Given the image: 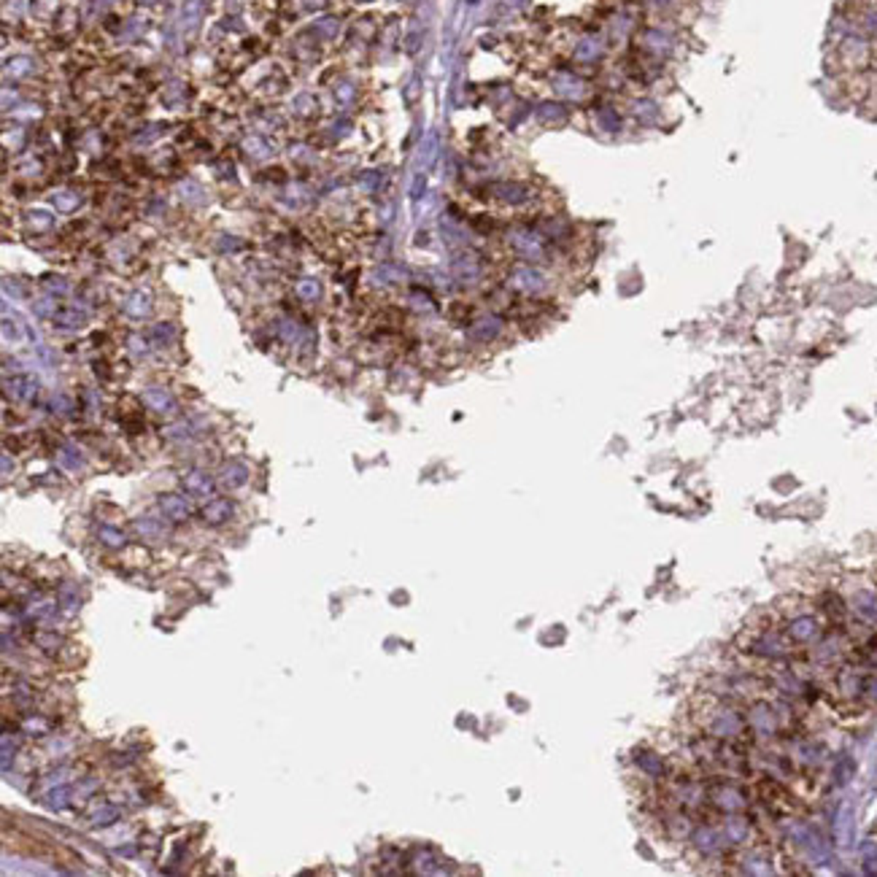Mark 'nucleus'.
Instances as JSON below:
<instances>
[{"label": "nucleus", "mask_w": 877, "mask_h": 877, "mask_svg": "<svg viewBox=\"0 0 877 877\" xmlns=\"http://www.w3.org/2000/svg\"><path fill=\"white\" fill-rule=\"evenodd\" d=\"M508 243L515 249V254H521L524 259H540L545 254V243L535 229H524V227L511 229Z\"/></svg>", "instance_id": "1"}, {"label": "nucleus", "mask_w": 877, "mask_h": 877, "mask_svg": "<svg viewBox=\"0 0 877 877\" xmlns=\"http://www.w3.org/2000/svg\"><path fill=\"white\" fill-rule=\"evenodd\" d=\"M511 287L524 294H537L545 289V275L535 268H515L511 273Z\"/></svg>", "instance_id": "2"}, {"label": "nucleus", "mask_w": 877, "mask_h": 877, "mask_svg": "<svg viewBox=\"0 0 877 877\" xmlns=\"http://www.w3.org/2000/svg\"><path fill=\"white\" fill-rule=\"evenodd\" d=\"M454 275L462 284H475L484 275V268L475 254H462L459 259H454Z\"/></svg>", "instance_id": "3"}, {"label": "nucleus", "mask_w": 877, "mask_h": 877, "mask_svg": "<svg viewBox=\"0 0 877 877\" xmlns=\"http://www.w3.org/2000/svg\"><path fill=\"white\" fill-rule=\"evenodd\" d=\"M160 511H162L165 518H170V521H186L189 513H192V511H189V502H186V497H181V494H165V497H160Z\"/></svg>", "instance_id": "4"}, {"label": "nucleus", "mask_w": 877, "mask_h": 877, "mask_svg": "<svg viewBox=\"0 0 877 877\" xmlns=\"http://www.w3.org/2000/svg\"><path fill=\"white\" fill-rule=\"evenodd\" d=\"M184 489H186L189 494H195V497H211L213 481H211V475L203 472V470H189V472L184 475Z\"/></svg>", "instance_id": "5"}, {"label": "nucleus", "mask_w": 877, "mask_h": 877, "mask_svg": "<svg viewBox=\"0 0 877 877\" xmlns=\"http://www.w3.org/2000/svg\"><path fill=\"white\" fill-rule=\"evenodd\" d=\"M491 192H494V197H497L499 203H505V205H524V203L530 200V189L521 186V184H497Z\"/></svg>", "instance_id": "6"}, {"label": "nucleus", "mask_w": 877, "mask_h": 877, "mask_svg": "<svg viewBox=\"0 0 877 877\" xmlns=\"http://www.w3.org/2000/svg\"><path fill=\"white\" fill-rule=\"evenodd\" d=\"M136 532L143 537V540H152V543H160V540L167 535L165 527H162V521H160V518H154V515L136 518Z\"/></svg>", "instance_id": "7"}, {"label": "nucleus", "mask_w": 877, "mask_h": 877, "mask_svg": "<svg viewBox=\"0 0 877 877\" xmlns=\"http://www.w3.org/2000/svg\"><path fill=\"white\" fill-rule=\"evenodd\" d=\"M41 804L49 807V810H54V813H60V810H65V807L71 804V791H68V786L44 788V794H41Z\"/></svg>", "instance_id": "8"}, {"label": "nucleus", "mask_w": 877, "mask_h": 877, "mask_svg": "<svg viewBox=\"0 0 877 877\" xmlns=\"http://www.w3.org/2000/svg\"><path fill=\"white\" fill-rule=\"evenodd\" d=\"M143 402H146L152 410H157V413H173V410H176L173 397H170L165 389H160V386L146 389V394H143Z\"/></svg>", "instance_id": "9"}, {"label": "nucleus", "mask_w": 877, "mask_h": 877, "mask_svg": "<svg viewBox=\"0 0 877 877\" xmlns=\"http://www.w3.org/2000/svg\"><path fill=\"white\" fill-rule=\"evenodd\" d=\"M57 605H60V610L65 616H76L78 605H81L76 583H62L60 591H57Z\"/></svg>", "instance_id": "10"}, {"label": "nucleus", "mask_w": 877, "mask_h": 877, "mask_svg": "<svg viewBox=\"0 0 877 877\" xmlns=\"http://www.w3.org/2000/svg\"><path fill=\"white\" fill-rule=\"evenodd\" d=\"M499 330H502V321L497 316H484L478 318L472 327H470V338H475V340H491V338H497Z\"/></svg>", "instance_id": "11"}, {"label": "nucleus", "mask_w": 877, "mask_h": 877, "mask_svg": "<svg viewBox=\"0 0 877 877\" xmlns=\"http://www.w3.org/2000/svg\"><path fill=\"white\" fill-rule=\"evenodd\" d=\"M229 515H232V505H229L227 499H211L205 508H203V518H205V524H225Z\"/></svg>", "instance_id": "12"}, {"label": "nucleus", "mask_w": 877, "mask_h": 877, "mask_svg": "<svg viewBox=\"0 0 877 877\" xmlns=\"http://www.w3.org/2000/svg\"><path fill=\"white\" fill-rule=\"evenodd\" d=\"M246 478H249V470L243 465H227L222 470V475H219V484L225 489H238V486L246 484Z\"/></svg>", "instance_id": "13"}, {"label": "nucleus", "mask_w": 877, "mask_h": 877, "mask_svg": "<svg viewBox=\"0 0 877 877\" xmlns=\"http://www.w3.org/2000/svg\"><path fill=\"white\" fill-rule=\"evenodd\" d=\"M119 807H117V804H100V807H97V810H95V813H92V818H90V823L92 826H95V829H103V826H111V823H117V821H119Z\"/></svg>", "instance_id": "14"}, {"label": "nucleus", "mask_w": 877, "mask_h": 877, "mask_svg": "<svg viewBox=\"0 0 877 877\" xmlns=\"http://www.w3.org/2000/svg\"><path fill=\"white\" fill-rule=\"evenodd\" d=\"M6 386H8V394H14L16 400H32L38 394V383L32 378H14V383L6 381Z\"/></svg>", "instance_id": "15"}, {"label": "nucleus", "mask_w": 877, "mask_h": 877, "mask_svg": "<svg viewBox=\"0 0 877 877\" xmlns=\"http://www.w3.org/2000/svg\"><path fill=\"white\" fill-rule=\"evenodd\" d=\"M149 294H143V292H136V294H130L127 300H124V311L130 314L133 318H143L149 314Z\"/></svg>", "instance_id": "16"}, {"label": "nucleus", "mask_w": 877, "mask_h": 877, "mask_svg": "<svg viewBox=\"0 0 877 877\" xmlns=\"http://www.w3.org/2000/svg\"><path fill=\"white\" fill-rule=\"evenodd\" d=\"M97 537H100V543L106 545V548H124V543H127L124 532L117 530V527H100V530H97Z\"/></svg>", "instance_id": "17"}, {"label": "nucleus", "mask_w": 877, "mask_h": 877, "mask_svg": "<svg viewBox=\"0 0 877 877\" xmlns=\"http://www.w3.org/2000/svg\"><path fill=\"white\" fill-rule=\"evenodd\" d=\"M81 321H84V318L78 316L76 311H60V314H54V324L62 327V330H76V327H81Z\"/></svg>", "instance_id": "18"}, {"label": "nucleus", "mask_w": 877, "mask_h": 877, "mask_svg": "<svg viewBox=\"0 0 877 877\" xmlns=\"http://www.w3.org/2000/svg\"><path fill=\"white\" fill-rule=\"evenodd\" d=\"M318 292H321V289H318V284L314 278H303V281L297 284V294H300L303 300H316Z\"/></svg>", "instance_id": "19"}, {"label": "nucleus", "mask_w": 877, "mask_h": 877, "mask_svg": "<svg viewBox=\"0 0 877 877\" xmlns=\"http://www.w3.org/2000/svg\"><path fill=\"white\" fill-rule=\"evenodd\" d=\"M22 726H25V732L32 734V737H35V734H46V732H49V724H46L44 718H35V715H28Z\"/></svg>", "instance_id": "20"}, {"label": "nucleus", "mask_w": 877, "mask_h": 877, "mask_svg": "<svg viewBox=\"0 0 877 877\" xmlns=\"http://www.w3.org/2000/svg\"><path fill=\"white\" fill-rule=\"evenodd\" d=\"M35 643H38V645H41V648L44 650H49V653H54V650L60 648V637L54 635V632H41V635L35 637Z\"/></svg>", "instance_id": "21"}, {"label": "nucleus", "mask_w": 877, "mask_h": 877, "mask_svg": "<svg viewBox=\"0 0 877 877\" xmlns=\"http://www.w3.org/2000/svg\"><path fill=\"white\" fill-rule=\"evenodd\" d=\"M165 435L170 440H184V438H189V426H186V424H173V426H167L165 429Z\"/></svg>", "instance_id": "22"}, {"label": "nucleus", "mask_w": 877, "mask_h": 877, "mask_svg": "<svg viewBox=\"0 0 877 877\" xmlns=\"http://www.w3.org/2000/svg\"><path fill=\"white\" fill-rule=\"evenodd\" d=\"M52 405H54V410H57V413H71V410H73V402H71V400H68L65 394L54 397V400H52Z\"/></svg>", "instance_id": "23"}, {"label": "nucleus", "mask_w": 877, "mask_h": 877, "mask_svg": "<svg viewBox=\"0 0 877 877\" xmlns=\"http://www.w3.org/2000/svg\"><path fill=\"white\" fill-rule=\"evenodd\" d=\"M60 462L65 465V467H71V470H78V467H81V459H78V456L73 454V451H62V454H60Z\"/></svg>", "instance_id": "24"}, {"label": "nucleus", "mask_w": 877, "mask_h": 877, "mask_svg": "<svg viewBox=\"0 0 877 877\" xmlns=\"http://www.w3.org/2000/svg\"><path fill=\"white\" fill-rule=\"evenodd\" d=\"M32 308H35V314H38V316H49V314L54 311V303H52V297H44V300H38Z\"/></svg>", "instance_id": "25"}, {"label": "nucleus", "mask_w": 877, "mask_h": 877, "mask_svg": "<svg viewBox=\"0 0 877 877\" xmlns=\"http://www.w3.org/2000/svg\"><path fill=\"white\" fill-rule=\"evenodd\" d=\"M71 748H73L71 740H52L49 742V751H52V753H68Z\"/></svg>", "instance_id": "26"}, {"label": "nucleus", "mask_w": 877, "mask_h": 877, "mask_svg": "<svg viewBox=\"0 0 877 877\" xmlns=\"http://www.w3.org/2000/svg\"><path fill=\"white\" fill-rule=\"evenodd\" d=\"M3 472H6V475L11 472V459H8V454L3 456Z\"/></svg>", "instance_id": "27"}]
</instances>
